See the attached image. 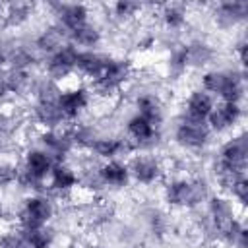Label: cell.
I'll use <instances>...</instances> for the list:
<instances>
[{"label":"cell","instance_id":"cell-21","mask_svg":"<svg viewBox=\"0 0 248 248\" xmlns=\"http://www.w3.org/2000/svg\"><path fill=\"white\" fill-rule=\"evenodd\" d=\"M136 112L145 116L147 120L163 126L165 120V107L157 93H141L136 97Z\"/></svg>","mask_w":248,"mask_h":248},{"label":"cell","instance_id":"cell-3","mask_svg":"<svg viewBox=\"0 0 248 248\" xmlns=\"http://www.w3.org/2000/svg\"><path fill=\"white\" fill-rule=\"evenodd\" d=\"M54 163L56 161L45 149H41L39 145L29 147L23 153L21 163L17 167V180L16 182L23 190H31V194L33 192H45L46 180L50 176V170H52Z\"/></svg>","mask_w":248,"mask_h":248},{"label":"cell","instance_id":"cell-16","mask_svg":"<svg viewBox=\"0 0 248 248\" xmlns=\"http://www.w3.org/2000/svg\"><path fill=\"white\" fill-rule=\"evenodd\" d=\"M97 176L99 184L108 190H124L132 182L128 163L122 159L101 161V165H97Z\"/></svg>","mask_w":248,"mask_h":248},{"label":"cell","instance_id":"cell-4","mask_svg":"<svg viewBox=\"0 0 248 248\" xmlns=\"http://www.w3.org/2000/svg\"><path fill=\"white\" fill-rule=\"evenodd\" d=\"M56 215V202L45 192H33L23 198L17 209V227L19 229H39L50 227Z\"/></svg>","mask_w":248,"mask_h":248},{"label":"cell","instance_id":"cell-10","mask_svg":"<svg viewBox=\"0 0 248 248\" xmlns=\"http://www.w3.org/2000/svg\"><path fill=\"white\" fill-rule=\"evenodd\" d=\"M126 163L130 169V178L141 186H153L165 174L161 161L149 151H140L136 155H130Z\"/></svg>","mask_w":248,"mask_h":248},{"label":"cell","instance_id":"cell-30","mask_svg":"<svg viewBox=\"0 0 248 248\" xmlns=\"http://www.w3.org/2000/svg\"><path fill=\"white\" fill-rule=\"evenodd\" d=\"M234 54H236V60H238L240 68L244 70V64H246V39H244V37H240V39L236 41V45H234Z\"/></svg>","mask_w":248,"mask_h":248},{"label":"cell","instance_id":"cell-28","mask_svg":"<svg viewBox=\"0 0 248 248\" xmlns=\"http://www.w3.org/2000/svg\"><path fill=\"white\" fill-rule=\"evenodd\" d=\"M29 14H31V8L27 6V4H8L6 6V19L10 21V23H21V21H25L27 17H29Z\"/></svg>","mask_w":248,"mask_h":248},{"label":"cell","instance_id":"cell-23","mask_svg":"<svg viewBox=\"0 0 248 248\" xmlns=\"http://www.w3.org/2000/svg\"><path fill=\"white\" fill-rule=\"evenodd\" d=\"M159 17L167 29L180 31L188 21V10L182 4H165V6H161Z\"/></svg>","mask_w":248,"mask_h":248},{"label":"cell","instance_id":"cell-26","mask_svg":"<svg viewBox=\"0 0 248 248\" xmlns=\"http://www.w3.org/2000/svg\"><path fill=\"white\" fill-rule=\"evenodd\" d=\"M167 68H169V74L174 78H180L190 70L188 60H186V52H184V45L170 50V54L167 58Z\"/></svg>","mask_w":248,"mask_h":248},{"label":"cell","instance_id":"cell-15","mask_svg":"<svg viewBox=\"0 0 248 248\" xmlns=\"http://www.w3.org/2000/svg\"><path fill=\"white\" fill-rule=\"evenodd\" d=\"M79 184H81V176L68 161H56L50 170V176L46 180L48 190L58 196L74 194L79 188Z\"/></svg>","mask_w":248,"mask_h":248},{"label":"cell","instance_id":"cell-17","mask_svg":"<svg viewBox=\"0 0 248 248\" xmlns=\"http://www.w3.org/2000/svg\"><path fill=\"white\" fill-rule=\"evenodd\" d=\"M110 60H112V56L108 52H101L97 48L79 50L78 58H76V76H81L83 79L95 81L103 74V70L108 66Z\"/></svg>","mask_w":248,"mask_h":248},{"label":"cell","instance_id":"cell-7","mask_svg":"<svg viewBox=\"0 0 248 248\" xmlns=\"http://www.w3.org/2000/svg\"><path fill=\"white\" fill-rule=\"evenodd\" d=\"M56 105L64 116L66 124H76L81 114L91 105V89L78 83L70 87H60L56 95Z\"/></svg>","mask_w":248,"mask_h":248},{"label":"cell","instance_id":"cell-11","mask_svg":"<svg viewBox=\"0 0 248 248\" xmlns=\"http://www.w3.org/2000/svg\"><path fill=\"white\" fill-rule=\"evenodd\" d=\"M244 108L240 103H225V101H215L213 110L209 112L205 124L209 126L211 134H234V128L242 122Z\"/></svg>","mask_w":248,"mask_h":248},{"label":"cell","instance_id":"cell-9","mask_svg":"<svg viewBox=\"0 0 248 248\" xmlns=\"http://www.w3.org/2000/svg\"><path fill=\"white\" fill-rule=\"evenodd\" d=\"M132 78V64L126 58H114L108 62V66L103 70V74L91 81L89 89H95L99 95H114L118 93L126 81Z\"/></svg>","mask_w":248,"mask_h":248},{"label":"cell","instance_id":"cell-12","mask_svg":"<svg viewBox=\"0 0 248 248\" xmlns=\"http://www.w3.org/2000/svg\"><path fill=\"white\" fill-rule=\"evenodd\" d=\"M48 10L54 16V25L64 33V37L85 25L89 21V8L85 4H78V2H56V4H48Z\"/></svg>","mask_w":248,"mask_h":248},{"label":"cell","instance_id":"cell-24","mask_svg":"<svg viewBox=\"0 0 248 248\" xmlns=\"http://www.w3.org/2000/svg\"><path fill=\"white\" fill-rule=\"evenodd\" d=\"M27 248H54V232L50 227H39V229H19Z\"/></svg>","mask_w":248,"mask_h":248},{"label":"cell","instance_id":"cell-32","mask_svg":"<svg viewBox=\"0 0 248 248\" xmlns=\"http://www.w3.org/2000/svg\"><path fill=\"white\" fill-rule=\"evenodd\" d=\"M64 248H79L78 244H68V246H64Z\"/></svg>","mask_w":248,"mask_h":248},{"label":"cell","instance_id":"cell-13","mask_svg":"<svg viewBox=\"0 0 248 248\" xmlns=\"http://www.w3.org/2000/svg\"><path fill=\"white\" fill-rule=\"evenodd\" d=\"M39 147L45 149L54 161H68V155L76 149L70 130H41L39 132Z\"/></svg>","mask_w":248,"mask_h":248},{"label":"cell","instance_id":"cell-20","mask_svg":"<svg viewBox=\"0 0 248 248\" xmlns=\"http://www.w3.org/2000/svg\"><path fill=\"white\" fill-rule=\"evenodd\" d=\"M101 39H103L101 29L91 21H87L85 25H81L66 35V41L70 45H74L78 50H91L101 43Z\"/></svg>","mask_w":248,"mask_h":248},{"label":"cell","instance_id":"cell-29","mask_svg":"<svg viewBox=\"0 0 248 248\" xmlns=\"http://www.w3.org/2000/svg\"><path fill=\"white\" fill-rule=\"evenodd\" d=\"M14 95V72L10 68H0V99Z\"/></svg>","mask_w":248,"mask_h":248},{"label":"cell","instance_id":"cell-8","mask_svg":"<svg viewBox=\"0 0 248 248\" xmlns=\"http://www.w3.org/2000/svg\"><path fill=\"white\" fill-rule=\"evenodd\" d=\"M78 48L70 43H64L60 48L45 56V74L46 79L52 83H60L68 78L76 76V58H78Z\"/></svg>","mask_w":248,"mask_h":248},{"label":"cell","instance_id":"cell-31","mask_svg":"<svg viewBox=\"0 0 248 248\" xmlns=\"http://www.w3.org/2000/svg\"><path fill=\"white\" fill-rule=\"evenodd\" d=\"M10 52H12V48H6V46L0 43V68H8Z\"/></svg>","mask_w":248,"mask_h":248},{"label":"cell","instance_id":"cell-5","mask_svg":"<svg viewBox=\"0 0 248 248\" xmlns=\"http://www.w3.org/2000/svg\"><path fill=\"white\" fill-rule=\"evenodd\" d=\"M124 140L130 143L132 151H151L161 140V126L134 112L126 118Z\"/></svg>","mask_w":248,"mask_h":248},{"label":"cell","instance_id":"cell-18","mask_svg":"<svg viewBox=\"0 0 248 248\" xmlns=\"http://www.w3.org/2000/svg\"><path fill=\"white\" fill-rule=\"evenodd\" d=\"M89 153L95 155L101 161H112V159H122L124 155H132L130 143L124 140V136H97L95 141L89 147Z\"/></svg>","mask_w":248,"mask_h":248},{"label":"cell","instance_id":"cell-1","mask_svg":"<svg viewBox=\"0 0 248 248\" xmlns=\"http://www.w3.org/2000/svg\"><path fill=\"white\" fill-rule=\"evenodd\" d=\"M200 89L209 93L215 101L244 103L246 74L242 68H211L202 74Z\"/></svg>","mask_w":248,"mask_h":248},{"label":"cell","instance_id":"cell-19","mask_svg":"<svg viewBox=\"0 0 248 248\" xmlns=\"http://www.w3.org/2000/svg\"><path fill=\"white\" fill-rule=\"evenodd\" d=\"M215 107V99L205 93L203 89H192L186 99H184V105H182V116L186 118H192V120H200V122H205L209 112L213 110Z\"/></svg>","mask_w":248,"mask_h":248},{"label":"cell","instance_id":"cell-27","mask_svg":"<svg viewBox=\"0 0 248 248\" xmlns=\"http://www.w3.org/2000/svg\"><path fill=\"white\" fill-rule=\"evenodd\" d=\"M0 248H27V242L17 229H4L0 232Z\"/></svg>","mask_w":248,"mask_h":248},{"label":"cell","instance_id":"cell-6","mask_svg":"<svg viewBox=\"0 0 248 248\" xmlns=\"http://www.w3.org/2000/svg\"><path fill=\"white\" fill-rule=\"evenodd\" d=\"M211 130L205 122L200 120H192L186 116H178L176 124H174V132H172V140L174 143L184 149V151H203L209 143H211Z\"/></svg>","mask_w":248,"mask_h":248},{"label":"cell","instance_id":"cell-2","mask_svg":"<svg viewBox=\"0 0 248 248\" xmlns=\"http://www.w3.org/2000/svg\"><path fill=\"white\" fill-rule=\"evenodd\" d=\"M209 196L205 180L198 176H174L163 186V200L178 209H196L203 205Z\"/></svg>","mask_w":248,"mask_h":248},{"label":"cell","instance_id":"cell-25","mask_svg":"<svg viewBox=\"0 0 248 248\" xmlns=\"http://www.w3.org/2000/svg\"><path fill=\"white\" fill-rule=\"evenodd\" d=\"M143 8H145V6L140 4V2L120 0V2H114L108 10H110V14H112L114 19H118V21H130V19H134L138 14H141Z\"/></svg>","mask_w":248,"mask_h":248},{"label":"cell","instance_id":"cell-14","mask_svg":"<svg viewBox=\"0 0 248 248\" xmlns=\"http://www.w3.org/2000/svg\"><path fill=\"white\" fill-rule=\"evenodd\" d=\"M211 16H213V21L219 29H223V31L236 29L248 17V2H242V0L219 2L213 6Z\"/></svg>","mask_w":248,"mask_h":248},{"label":"cell","instance_id":"cell-22","mask_svg":"<svg viewBox=\"0 0 248 248\" xmlns=\"http://www.w3.org/2000/svg\"><path fill=\"white\" fill-rule=\"evenodd\" d=\"M184 52H186V60L190 68H203L207 64H211L215 50L209 43L205 41H192L188 45H184Z\"/></svg>","mask_w":248,"mask_h":248}]
</instances>
